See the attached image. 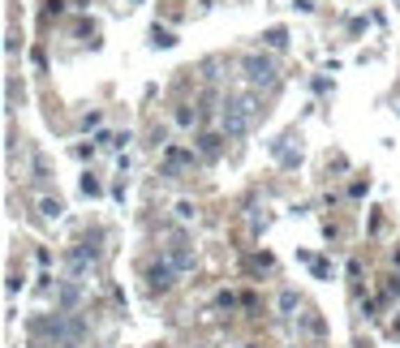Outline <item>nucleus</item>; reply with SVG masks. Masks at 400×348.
<instances>
[{
	"instance_id": "7ed1b4c3",
	"label": "nucleus",
	"mask_w": 400,
	"mask_h": 348,
	"mask_svg": "<svg viewBox=\"0 0 400 348\" xmlns=\"http://www.w3.org/2000/svg\"><path fill=\"white\" fill-rule=\"evenodd\" d=\"M172 284H177V267H172L168 258H155L151 267H146V288L151 292H168Z\"/></svg>"
},
{
	"instance_id": "1a4fd4ad",
	"label": "nucleus",
	"mask_w": 400,
	"mask_h": 348,
	"mask_svg": "<svg viewBox=\"0 0 400 348\" xmlns=\"http://www.w3.org/2000/svg\"><path fill=\"white\" fill-rule=\"evenodd\" d=\"M297 306H302V296H297L293 288H284V292H280V314H293Z\"/></svg>"
},
{
	"instance_id": "f8f14e48",
	"label": "nucleus",
	"mask_w": 400,
	"mask_h": 348,
	"mask_svg": "<svg viewBox=\"0 0 400 348\" xmlns=\"http://www.w3.org/2000/svg\"><path fill=\"white\" fill-rule=\"evenodd\" d=\"M306 331H310V335H323V322H318V318H314V314H310V318H306Z\"/></svg>"
},
{
	"instance_id": "423d86ee",
	"label": "nucleus",
	"mask_w": 400,
	"mask_h": 348,
	"mask_svg": "<svg viewBox=\"0 0 400 348\" xmlns=\"http://www.w3.org/2000/svg\"><path fill=\"white\" fill-rule=\"evenodd\" d=\"M220 146H224V138H220V134H203V138H198V151H203L207 159H215V155H220Z\"/></svg>"
},
{
	"instance_id": "f257e3e1",
	"label": "nucleus",
	"mask_w": 400,
	"mask_h": 348,
	"mask_svg": "<svg viewBox=\"0 0 400 348\" xmlns=\"http://www.w3.org/2000/svg\"><path fill=\"white\" fill-rule=\"evenodd\" d=\"M254 116H259V104H254V95H245V99H229L220 112V129L224 138H245L249 125H254Z\"/></svg>"
},
{
	"instance_id": "20e7f679",
	"label": "nucleus",
	"mask_w": 400,
	"mask_h": 348,
	"mask_svg": "<svg viewBox=\"0 0 400 348\" xmlns=\"http://www.w3.org/2000/svg\"><path fill=\"white\" fill-rule=\"evenodd\" d=\"M164 258H168L172 267H177V276H185V271H194V250H190L185 241H172L168 250H164Z\"/></svg>"
},
{
	"instance_id": "f03ea898",
	"label": "nucleus",
	"mask_w": 400,
	"mask_h": 348,
	"mask_svg": "<svg viewBox=\"0 0 400 348\" xmlns=\"http://www.w3.org/2000/svg\"><path fill=\"white\" fill-rule=\"evenodd\" d=\"M241 73H245V82L249 86H267V82H276V61L271 56H259V52H249L241 61Z\"/></svg>"
},
{
	"instance_id": "39448f33",
	"label": "nucleus",
	"mask_w": 400,
	"mask_h": 348,
	"mask_svg": "<svg viewBox=\"0 0 400 348\" xmlns=\"http://www.w3.org/2000/svg\"><path fill=\"white\" fill-rule=\"evenodd\" d=\"M78 301H82V288H78V280H69V284L56 292V310L69 314V310H78Z\"/></svg>"
},
{
	"instance_id": "9b49d317",
	"label": "nucleus",
	"mask_w": 400,
	"mask_h": 348,
	"mask_svg": "<svg viewBox=\"0 0 400 348\" xmlns=\"http://www.w3.org/2000/svg\"><path fill=\"white\" fill-rule=\"evenodd\" d=\"M177 219H181V223H194V219H198V207H194V203H177Z\"/></svg>"
},
{
	"instance_id": "6e6552de",
	"label": "nucleus",
	"mask_w": 400,
	"mask_h": 348,
	"mask_svg": "<svg viewBox=\"0 0 400 348\" xmlns=\"http://www.w3.org/2000/svg\"><path fill=\"white\" fill-rule=\"evenodd\" d=\"M263 43H267V47H284V43H289V31H284V26H271V31L263 35Z\"/></svg>"
},
{
	"instance_id": "0eeeda50",
	"label": "nucleus",
	"mask_w": 400,
	"mask_h": 348,
	"mask_svg": "<svg viewBox=\"0 0 400 348\" xmlns=\"http://www.w3.org/2000/svg\"><path fill=\"white\" fill-rule=\"evenodd\" d=\"M39 211H43V219H61L65 215V203H61V198H43Z\"/></svg>"
},
{
	"instance_id": "9d476101",
	"label": "nucleus",
	"mask_w": 400,
	"mask_h": 348,
	"mask_svg": "<svg viewBox=\"0 0 400 348\" xmlns=\"http://www.w3.org/2000/svg\"><path fill=\"white\" fill-rule=\"evenodd\" d=\"M151 43H155V47H172V43H177V39H172V31L155 26V31H151Z\"/></svg>"
}]
</instances>
